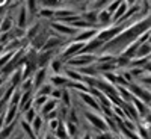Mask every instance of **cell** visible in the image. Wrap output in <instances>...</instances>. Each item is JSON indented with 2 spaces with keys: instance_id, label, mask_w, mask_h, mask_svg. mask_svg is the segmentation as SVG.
Returning <instances> with one entry per match:
<instances>
[{
  "instance_id": "1",
  "label": "cell",
  "mask_w": 151,
  "mask_h": 139,
  "mask_svg": "<svg viewBox=\"0 0 151 139\" xmlns=\"http://www.w3.org/2000/svg\"><path fill=\"white\" fill-rule=\"evenodd\" d=\"M50 27L53 29L55 33L60 35L62 38H73L79 33V29H76L73 26H70V24H65V23H62V21H58V20H53V21H50Z\"/></svg>"
},
{
  "instance_id": "2",
  "label": "cell",
  "mask_w": 151,
  "mask_h": 139,
  "mask_svg": "<svg viewBox=\"0 0 151 139\" xmlns=\"http://www.w3.org/2000/svg\"><path fill=\"white\" fill-rule=\"evenodd\" d=\"M14 20H15V26H17V27L24 29V30L27 29V26L30 24V18H29L27 9H26V6H24V3L20 5V6L14 11Z\"/></svg>"
},
{
  "instance_id": "3",
  "label": "cell",
  "mask_w": 151,
  "mask_h": 139,
  "mask_svg": "<svg viewBox=\"0 0 151 139\" xmlns=\"http://www.w3.org/2000/svg\"><path fill=\"white\" fill-rule=\"evenodd\" d=\"M58 50H47V52H38V58H36V65L38 68H47L50 65L53 58H56Z\"/></svg>"
},
{
  "instance_id": "4",
  "label": "cell",
  "mask_w": 151,
  "mask_h": 139,
  "mask_svg": "<svg viewBox=\"0 0 151 139\" xmlns=\"http://www.w3.org/2000/svg\"><path fill=\"white\" fill-rule=\"evenodd\" d=\"M98 32H100V29H98V27H95V29H85V30H79V33L73 38V41L86 44V42H89L91 40H94V38L98 35Z\"/></svg>"
},
{
  "instance_id": "5",
  "label": "cell",
  "mask_w": 151,
  "mask_h": 139,
  "mask_svg": "<svg viewBox=\"0 0 151 139\" xmlns=\"http://www.w3.org/2000/svg\"><path fill=\"white\" fill-rule=\"evenodd\" d=\"M32 79H33V92H35L40 86H42L44 83L48 82V70L47 68H38L35 71V74L32 76Z\"/></svg>"
},
{
  "instance_id": "6",
  "label": "cell",
  "mask_w": 151,
  "mask_h": 139,
  "mask_svg": "<svg viewBox=\"0 0 151 139\" xmlns=\"http://www.w3.org/2000/svg\"><path fill=\"white\" fill-rule=\"evenodd\" d=\"M48 83H52L53 88H68V85L71 83L68 80V77L62 73V74H52L48 76Z\"/></svg>"
},
{
  "instance_id": "7",
  "label": "cell",
  "mask_w": 151,
  "mask_h": 139,
  "mask_svg": "<svg viewBox=\"0 0 151 139\" xmlns=\"http://www.w3.org/2000/svg\"><path fill=\"white\" fill-rule=\"evenodd\" d=\"M23 82V70L21 67H18L15 71H12L8 77H6V86H14L18 88Z\"/></svg>"
},
{
  "instance_id": "8",
  "label": "cell",
  "mask_w": 151,
  "mask_h": 139,
  "mask_svg": "<svg viewBox=\"0 0 151 139\" xmlns=\"http://www.w3.org/2000/svg\"><path fill=\"white\" fill-rule=\"evenodd\" d=\"M15 26V20H14V14L12 12H8L5 17L2 18V24H0V33H5V32H11L12 27Z\"/></svg>"
},
{
  "instance_id": "9",
  "label": "cell",
  "mask_w": 151,
  "mask_h": 139,
  "mask_svg": "<svg viewBox=\"0 0 151 139\" xmlns=\"http://www.w3.org/2000/svg\"><path fill=\"white\" fill-rule=\"evenodd\" d=\"M64 68H65V64L56 56V58L52 59L50 65L47 67V70H48V76H52V74H62V73H64Z\"/></svg>"
},
{
  "instance_id": "10",
  "label": "cell",
  "mask_w": 151,
  "mask_h": 139,
  "mask_svg": "<svg viewBox=\"0 0 151 139\" xmlns=\"http://www.w3.org/2000/svg\"><path fill=\"white\" fill-rule=\"evenodd\" d=\"M24 6H26V9H27V14H29L30 21L38 20L36 15H38V12H40V5H38V0H24Z\"/></svg>"
},
{
  "instance_id": "11",
  "label": "cell",
  "mask_w": 151,
  "mask_h": 139,
  "mask_svg": "<svg viewBox=\"0 0 151 139\" xmlns=\"http://www.w3.org/2000/svg\"><path fill=\"white\" fill-rule=\"evenodd\" d=\"M98 74H103V73H115L118 70L116 67V58L115 60H109V62H101V64H95Z\"/></svg>"
},
{
  "instance_id": "12",
  "label": "cell",
  "mask_w": 151,
  "mask_h": 139,
  "mask_svg": "<svg viewBox=\"0 0 151 139\" xmlns=\"http://www.w3.org/2000/svg\"><path fill=\"white\" fill-rule=\"evenodd\" d=\"M110 24H112V15L106 9H100L98 11V26L103 29V27L110 26Z\"/></svg>"
},
{
  "instance_id": "13",
  "label": "cell",
  "mask_w": 151,
  "mask_h": 139,
  "mask_svg": "<svg viewBox=\"0 0 151 139\" xmlns=\"http://www.w3.org/2000/svg\"><path fill=\"white\" fill-rule=\"evenodd\" d=\"M64 74L68 77L70 82H83V76L76 70V68H71V67H67L64 68Z\"/></svg>"
},
{
  "instance_id": "14",
  "label": "cell",
  "mask_w": 151,
  "mask_h": 139,
  "mask_svg": "<svg viewBox=\"0 0 151 139\" xmlns=\"http://www.w3.org/2000/svg\"><path fill=\"white\" fill-rule=\"evenodd\" d=\"M58 106H59V100H55V98L50 97V98H48V102L40 109V112H38V113H40V115H42V117H45L47 113H50L52 110L58 109Z\"/></svg>"
},
{
  "instance_id": "15",
  "label": "cell",
  "mask_w": 151,
  "mask_h": 139,
  "mask_svg": "<svg viewBox=\"0 0 151 139\" xmlns=\"http://www.w3.org/2000/svg\"><path fill=\"white\" fill-rule=\"evenodd\" d=\"M151 53V44L147 41V42H142L141 47L137 48V52H136V56L134 59H141V58H148Z\"/></svg>"
},
{
  "instance_id": "16",
  "label": "cell",
  "mask_w": 151,
  "mask_h": 139,
  "mask_svg": "<svg viewBox=\"0 0 151 139\" xmlns=\"http://www.w3.org/2000/svg\"><path fill=\"white\" fill-rule=\"evenodd\" d=\"M127 9H129V5H127V3H125L124 0H122V3L118 6L116 12L112 15V24H113V23H116V21H118V20H119V18H121V17L125 14V12H127Z\"/></svg>"
},
{
  "instance_id": "17",
  "label": "cell",
  "mask_w": 151,
  "mask_h": 139,
  "mask_svg": "<svg viewBox=\"0 0 151 139\" xmlns=\"http://www.w3.org/2000/svg\"><path fill=\"white\" fill-rule=\"evenodd\" d=\"M52 91H53V85L47 82V83H44L42 86H40V88H38V89L33 92V95H48V97H50Z\"/></svg>"
},
{
  "instance_id": "18",
  "label": "cell",
  "mask_w": 151,
  "mask_h": 139,
  "mask_svg": "<svg viewBox=\"0 0 151 139\" xmlns=\"http://www.w3.org/2000/svg\"><path fill=\"white\" fill-rule=\"evenodd\" d=\"M48 95H33V107L40 112V109L48 102Z\"/></svg>"
},
{
  "instance_id": "19",
  "label": "cell",
  "mask_w": 151,
  "mask_h": 139,
  "mask_svg": "<svg viewBox=\"0 0 151 139\" xmlns=\"http://www.w3.org/2000/svg\"><path fill=\"white\" fill-rule=\"evenodd\" d=\"M65 127H67V133L70 136V139L73 136H77L80 133V129H79V125L77 124H74V122H70V121H65Z\"/></svg>"
},
{
  "instance_id": "20",
  "label": "cell",
  "mask_w": 151,
  "mask_h": 139,
  "mask_svg": "<svg viewBox=\"0 0 151 139\" xmlns=\"http://www.w3.org/2000/svg\"><path fill=\"white\" fill-rule=\"evenodd\" d=\"M56 138H59V139H70V136H68V133H67V127H65V121H60V124H59V127L56 129V132L53 133Z\"/></svg>"
},
{
  "instance_id": "21",
  "label": "cell",
  "mask_w": 151,
  "mask_h": 139,
  "mask_svg": "<svg viewBox=\"0 0 151 139\" xmlns=\"http://www.w3.org/2000/svg\"><path fill=\"white\" fill-rule=\"evenodd\" d=\"M40 8H48V9H56L60 6L59 0H38Z\"/></svg>"
},
{
  "instance_id": "22",
  "label": "cell",
  "mask_w": 151,
  "mask_h": 139,
  "mask_svg": "<svg viewBox=\"0 0 151 139\" xmlns=\"http://www.w3.org/2000/svg\"><path fill=\"white\" fill-rule=\"evenodd\" d=\"M38 115V110L35 109V107H30L29 110H26V112H24V113H21V120H24V121H26V122H32L33 120H35V117Z\"/></svg>"
},
{
  "instance_id": "23",
  "label": "cell",
  "mask_w": 151,
  "mask_h": 139,
  "mask_svg": "<svg viewBox=\"0 0 151 139\" xmlns=\"http://www.w3.org/2000/svg\"><path fill=\"white\" fill-rule=\"evenodd\" d=\"M21 95H23V92L17 88V89L14 91V94H12V97H11V100L8 102L6 106H18V104H20V100H21Z\"/></svg>"
},
{
  "instance_id": "24",
  "label": "cell",
  "mask_w": 151,
  "mask_h": 139,
  "mask_svg": "<svg viewBox=\"0 0 151 139\" xmlns=\"http://www.w3.org/2000/svg\"><path fill=\"white\" fill-rule=\"evenodd\" d=\"M121 3H122V0H113V2H112V3H109V5H107L104 9L109 12L110 15H113V14L116 12V9H118V6H119Z\"/></svg>"
},
{
  "instance_id": "25",
  "label": "cell",
  "mask_w": 151,
  "mask_h": 139,
  "mask_svg": "<svg viewBox=\"0 0 151 139\" xmlns=\"http://www.w3.org/2000/svg\"><path fill=\"white\" fill-rule=\"evenodd\" d=\"M14 53H15V52H5L2 56H0V70H2V68L8 64V62L11 60V58L14 56Z\"/></svg>"
},
{
  "instance_id": "26",
  "label": "cell",
  "mask_w": 151,
  "mask_h": 139,
  "mask_svg": "<svg viewBox=\"0 0 151 139\" xmlns=\"http://www.w3.org/2000/svg\"><path fill=\"white\" fill-rule=\"evenodd\" d=\"M59 124H60V120H59V118L47 121V127H48V132H52V133H55V132H56V129L59 127Z\"/></svg>"
},
{
  "instance_id": "27",
  "label": "cell",
  "mask_w": 151,
  "mask_h": 139,
  "mask_svg": "<svg viewBox=\"0 0 151 139\" xmlns=\"http://www.w3.org/2000/svg\"><path fill=\"white\" fill-rule=\"evenodd\" d=\"M50 97L55 98V100H59L60 102V97H62V88H53L52 94H50Z\"/></svg>"
},
{
  "instance_id": "28",
  "label": "cell",
  "mask_w": 151,
  "mask_h": 139,
  "mask_svg": "<svg viewBox=\"0 0 151 139\" xmlns=\"http://www.w3.org/2000/svg\"><path fill=\"white\" fill-rule=\"evenodd\" d=\"M5 109H6V103L3 102V100H0V115H3Z\"/></svg>"
},
{
  "instance_id": "29",
  "label": "cell",
  "mask_w": 151,
  "mask_h": 139,
  "mask_svg": "<svg viewBox=\"0 0 151 139\" xmlns=\"http://www.w3.org/2000/svg\"><path fill=\"white\" fill-rule=\"evenodd\" d=\"M125 3H127L129 6H133V5H136V3H139V0H124Z\"/></svg>"
},
{
  "instance_id": "30",
  "label": "cell",
  "mask_w": 151,
  "mask_h": 139,
  "mask_svg": "<svg viewBox=\"0 0 151 139\" xmlns=\"http://www.w3.org/2000/svg\"><path fill=\"white\" fill-rule=\"evenodd\" d=\"M73 0H59V3L60 5H67V3H71Z\"/></svg>"
},
{
  "instance_id": "31",
  "label": "cell",
  "mask_w": 151,
  "mask_h": 139,
  "mask_svg": "<svg viewBox=\"0 0 151 139\" xmlns=\"http://www.w3.org/2000/svg\"><path fill=\"white\" fill-rule=\"evenodd\" d=\"M5 53V45H0V56Z\"/></svg>"
},
{
  "instance_id": "32",
  "label": "cell",
  "mask_w": 151,
  "mask_h": 139,
  "mask_svg": "<svg viewBox=\"0 0 151 139\" xmlns=\"http://www.w3.org/2000/svg\"><path fill=\"white\" fill-rule=\"evenodd\" d=\"M71 139H82V138H80V135H77V136H73Z\"/></svg>"
},
{
  "instance_id": "33",
  "label": "cell",
  "mask_w": 151,
  "mask_h": 139,
  "mask_svg": "<svg viewBox=\"0 0 151 139\" xmlns=\"http://www.w3.org/2000/svg\"><path fill=\"white\" fill-rule=\"evenodd\" d=\"M148 136H150V139H151V125H150V129H148Z\"/></svg>"
},
{
  "instance_id": "34",
  "label": "cell",
  "mask_w": 151,
  "mask_h": 139,
  "mask_svg": "<svg viewBox=\"0 0 151 139\" xmlns=\"http://www.w3.org/2000/svg\"><path fill=\"white\" fill-rule=\"evenodd\" d=\"M148 107H150V110H151V100H150V103H148Z\"/></svg>"
},
{
  "instance_id": "35",
  "label": "cell",
  "mask_w": 151,
  "mask_h": 139,
  "mask_svg": "<svg viewBox=\"0 0 151 139\" xmlns=\"http://www.w3.org/2000/svg\"><path fill=\"white\" fill-rule=\"evenodd\" d=\"M148 60H150V62H151V53H150V56H148Z\"/></svg>"
},
{
  "instance_id": "36",
  "label": "cell",
  "mask_w": 151,
  "mask_h": 139,
  "mask_svg": "<svg viewBox=\"0 0 151 139\" xmlns=\"http://www.w3.org/2000/svg\"><path fill=\"white\" fill-rule=\"evenodd\" d=\"M148 42H150V44H151V36H150V40H148Z\"/></svg>"
}]
</instances>
